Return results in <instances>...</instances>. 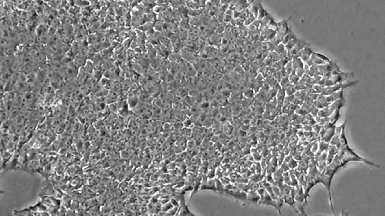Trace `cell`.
Segmentation results:
<instances>
[{
  "label": "cell",
  "instance_id": "cell-38",
  "mask_svg": "<svg viewBox=\"0 0 385 216\" xmlns=\"http://www.w3.org/2000/svg\"><path fill=\"white\" fill-rule=\"evenodd\" d=\"M318 149H319V142L318 140H315L313 142V143L312 144V147H311V152H313L314 155L318 152Z\"/></svg>",
  "mask_w": 385,
  "mask_h": 216
},
{
  "label": "cell",
  "instance_id": "cell-44",
  "mask_svg": "<svg viewBox=\"0 0 385 216\" xmlns=\"http://www.w3.org/2000/svg\"><path fill=\"white\" fill-rule=\"evenodd\" d=\"M293 72L301 78V77L303 76V74H305V70L303 68H296V69H294V72Z\"/></svg>",
  "mask_w": 385,
  "mask_h": 216
},
{
  "label": "cell",
  "instance_id": "cell-8",
  "mask_svg": "<svg viewBox=\"0 0 385 216\" xmlns=\"http://www.w3.org/2000/svg\"><path fill=\"white\" fill-rule=\"evenodd\" d=\"M306 46H309V44L307 43V42H305V41H304L303 39H301V38L299 39V38L296 44L291 50H290L288 51V53L291 55L292 57H294L296 56L297 53H299L301 50H303V48L306 47Z\"/></svg>",
  "mask_w": 385,
  "mask_h": 216
},
{
  "label": "cell",
  "instance_id": "cell-10",
  "mask_svg": "<svg viewBox=\"0 0 385 216\" xmlns=\"http://www.w3.org/2000/svg\"><path fill=\"white\" fill-rule=\"evenodd\" d=\"M261 197L257 190H249L247 192V200L253 203H258Z\"/></svg>",
  "mask_w": 385,
  "mask_h": 216
},
{
  "label": "cell",
  "instance_id": "cell-28",
  "mask_svg": "<svg viewBox=\"0 0 385 216\" xmlns=\"http://www.w3.org/2000/svg\"><path fill=\"white\" fill-rule=\"evenodd\" d=\"M189 33H191V34L197 36V37H201V34H202V31L200 30V29L199 27H191L190 29V30L188 31Z\"/></svg>",
  "mask_w": 385,
  "mask_h": 216
},
{
  "label": "cell",
  "instance_id": "cell-47",
  "mask_svg": "<svg viewBox=\"0 0 385 216\" xmlns=\"http://www.w3.org/2000/svg\"><path fill=\"white\" fill-rule=\"evenodd\" d=\"M280 72H281V80L287 79V78L289 77V74L286 72V70L284 69V68H281V69L280 70Z\"/></svg>",
  "mask_w": 385,
  "mask_h": 216
},
{
  "label": "cell",
  "instance_id": "cell-34",
  "mask_svg": "<svg viewBox=\"0 0 385 216\" xmlns=\"http://www.w3.org/2000/svg\"><path fill=\"white\" fill-rule=\"evenodd\" d=\"M256 19H257V17H256L255 16H254V15H252V14H250V15L249 16V17H248V18H246V19L244 20V26H245V27H249V26H250V25H251L252 23H254V21Z\"/></svg>",
  "mask_w": 385,
  "mask_h": 216
},
{
  "label": "cell",
  "instance_id": "cell-43",
  "mask_svg": "<svg viewBox=\"0 0 385 216\" xmlns=\"http://www.w3.org/2000/svg\"><path fill=\"white\" fill-rule=\"evenodd\" d=\"M218 9H219V6L216 5H213L212 7L209 9V15L211 17H214Z\"/></svg>",
  "mask_w": 385,
  "mask_h": 216
},
{
  "label": "cell",
  "instance_id": "cell-45",
  "mask_svg": "<svg viewBox=\"0 0 385 216\" xmlns=\"http://www.w3.org/2000/svg\"><path fill=\"white\" fill-rule=\"evenodd\" d=\"M334 158H335L334 155H332L330 154V153H328V154H327V159H326V163H327V165H328V164H330L333 161Z\"/></svg>",
  "mask_w": 385,
  "mask_h": 216
},
{
  "label": "cell",
  "instance_id": "cell-40",
  "mask_svg": "<svg viewBox=\"0 0 385 216\" xmlns=\"http://www.w3.org/2000/svg\"><path fill=\"white\" fill-rule=\"evenodd\" d=\"M177 9L178 10L179 12L182 14H188V11H189V8L187 7L186 5H185V3H184V4H183V5H181L179 6L178 8H177Z\"/></svg>",
  "mask_w": 385,
  "mask_h": 216
},
{
  "label": "cell",
  "instance_id": "cell-46",
  "mask_svg": "<svg viewBox=\"0 0 385 216\" xmlns=\"http://www.w3.org/2000/svg\"><path fill=\"white\" fill-rule=\"evenodd\" d=\"M234 29V27H233V25L231 23H226L225 27V33H231L233 29Z\"/></svg>",
  "mask_w": 385,
  "mask_h": 216
},
{
  "label": "cell",
  "instance_id": "cell-6",
  "mask_svg": "<svg viewBox=\"0 0 385 216\" xmlns=\"http://www.w3.org/2000/svg\"><path fill=\"white\" fill-rule=\"evenodd\" d=\"M290 20V17H288V19L282 20L281 21L278 23V30H277L276 36L281 42L289 29L290 27L288 26V22Z\"/></svg>",
  "mask_w": 385,
  "mask_h": 216
},
{
  "label": "cell",
  "instance_id": "cell-5",
  "mask_svg": "<svg viewBox=\"0 0 385 216\" xmlns=\"http://www.w3.org/2000/svg\"><path fill=\"white\" fill-rule=\"evenodd\" d=\"M332 179H333V177L329 176L323 174V173H322L321 177H320V182L322 183V184L324 185V187L327 189L328 194H329V203H330L331 206V209H332V210H333V214H335L333 200H332V195H331V183H332Z\"/></svg>",
  "mask_w": 385,
  "mask_h": 216
},
{
  "label": "cell",
  "instance_id": "cell-7",
  "mask_svg": "<svg viewBox=\"0 0 385 216\" xmlns=\"http://www.w3.org/2000/svg\"><path fill=\"white\" fill-rule=\"evenodd\" d=\"M226 194H228L229 195L235 197V199L239 200H247L246 192H244L243 191H242V190L239 189V188H237V186H235L234 188H231V189L226 190Z\"/></svg>",
  "mask_w": 385,
  "mask_h": 216
},
{
  "label": "cell",
  "instance_id": "cell-36",
  "mask_svg": "<svg viewBox=\"0 0 385 216\" xmlns=\"http://www.w3.org/2000/svg\"><path fill=\"white\" fill-rule=\"evenodd\" d=\"M250 15V12L249 8H247L245 10H243L242 12H240V16H239V18L243 20H245L246 18H248L249 16Z\"/></svg>",
  "mask_w": 385,
  "mask_h": 216
},
{
  "label": "cell",
  "instance_id": "cell-4",
  "mask_svg": "<svg viewBox=\"0 0 385 216\" xmlns=\"http://www.w3.org/2000/svg\"><path fill=\"white\" fill-rule=\"evenodd\" d=\"M336 125H332L329 127L327 128H324L322 127L321 130L319 133V137L320 138V140H323L324 142L329 143L333 138L335 132H336Z\"/></svg>",
  "mask_w": 385,
  "mask_h": 216
},
{
  "label": "cell",
  "instance_id": "cell-32",
  "mask_svg": "<svg viewBox=\"0 0 385 216\" xmlns=\"http://www.w3.org/2000/svg\"><path fill=\"white\" fill-rule=\"evenodd\" d=\"M202 8H199V9H189L188 15L190 16V17H197V16H199L202 13Z\"/></svg>",
  "mask_w": 385,
  "mask_h": 216
},
{
  "label": "cell",
  "instance_id": "cell-31",
  "mask_svg": "<svg viewBox=\"0 0 385 216\" xmlns=\"http://www.w3.org/2000/svg\"><path fill=\"white\" fill-rule=\"evenodd\" d=\"M284 69L286 70V72L289 74V75L290 74L293 73V72H294V69H293V62H292V60H290V61H288V62H286V64H285V65H284Z\"/></svg>",
  "mask_w": 385,
  "mask_h": 216
},
{
  "label": "cell",
  "instance_id": "cell-18",
  "mask_svg": "<svg viewBox=\"0 0 385 216\" xmlns=\"http://www.w3.org/2000/svg\"><path fill=\"white\" fill-rule=\"evenodd\" d=\"M329 122L332 123V124H336V122H337L339 117H340V109H338L336 110H335L332 114L329 116Z\"/></svg>",
  "mask_w": 385,
  "mask_h": 216
},
{
  "label": "cell",
  "instance_id": "cell-33",
  "mask_svg": "<svg viewBox=\"0 0 385 216\" xmlns=\"http://www.w3.org/2000/svg\"><path fill=\"white\" fill-rule=\"evenodd\" d=\"M338 149L337 148V146L336 145H332V144H329V146H328V149H327V152L328 153H330L332 155H336L338 154Z\"/></svg>",
  "mask_w": 385,
  "mask_h": 216
},
{
  "label": "cell",
  "instance_id": "cell-17",
  "mask_svg": "<svg viewBox=\"0 0 385 216\" xmlns=\"http://www.w3.org/2000/svg\"><path fill=\"white\" fill-rule=\"evenodd\" d=\"M292 62H293V69H296L297 68H303V66H304V62L302 61V59L299 57H293L292 59Z\"/></svg>",
  "mask_w": 385,
  "mask_h": 216
},
{
  "label": "cell",
  "instance_id": "cell-21",
  "mask_svg": "<svg viewBox=\"0 0 385 216\" xmlns=\"http://www.w3.org/2000/svg\"><path fill=\"white\" fill-rule=\"evenodd\" d=\"M169 59H170V61H172V62H175V61L181 60L182 57H181V55H180V52L175 51V52H173V53H171L169 54Z\"/></svg>",
  "mask_w": 385,
  "mask_h": 216
},
{
  "label": "cell",
  "instance_id": "cell-52",
  "mask_svg": "<svg viewBox=\"0 0 385 216\" xmlns=\"http://www.w3.org/2000/svg\"><path fill=\"white\" fill-rule=\"evenodd\" d=\"M231 0H220L219 5H230Z\"/></svg>",
  "mask_w": 385,
  "mask_h": 216
},
{
  "label": "cell",
  "instance_id": "cell-39",
  "mask_svg": "<svg viewBox=\"0 0 385 216\" xmlns=\"http://www.w3.org/2000/svg\"><path fill=\"white\" fill-rule=\"evenodd\" d=\"M263 180V177H261V175L260 173H255L250 177V181H253L254 182H258L259 183V182H261Z\"/></svg>",
  "mask_w": 385,
  "mask_h": 216
},
{
  "label": "cell",
  "instance_id": "cell-23",
  "mask_svg": "<svg viewBox=\"0 0 385 216\" xmlns=\"http://www.w3.org/2000/svg\"><path fill=\"white\" fill-rule=\"evenodd\" d=\"M298 40H299V38H297L296 36H295L294 38H292V39L290 40L289 42H288V43L285 44L286 50H287L288 51H289L290 50H291L292 48H293V47H294L296 44V43L298 42Z\"/></svg>",
  "mask_w": 385,
  "mask_h": 216
},
{
  "label": "cell",
  "instance_id": "cell-16",
  "mask_svg": "<svg viewBox=\"0 0 385 216\" xmlns=\"http://www.w3.org/2000/svg\"><path fill=\"white\" fill-rule=\"evenodd\" d=\"M190 24L191 27H200L202 25V20L200 16L190 17Z\"/></svg>",
  "mask_w": 385,
  "mask_h": 216
},
{
  "label": "cell",
  "instance_id": "cell-24",
  "mask_svg": "<svg viewBox=\"0 0 385 216\" xmlns=\"http://www.w3.org/2000/svg\"><path fill=\"white\" fill-rule=\"evenodd\" d=\"M284 90H285L287 95H293L296 93V92L297 91V89L296 87V85L290 84L289 87H287Z\"/></svg>",
  "mask_w": 385,
  "mask_h": 216
},
{
  "label": "cell",
  "instance_id": "cell-30",
  "mask_svg": "<svg viewBox=\"0 0 385 216\" xmlns=\"http://www.w3.org/2000/svg\"><path fill=\"white\" fill-rule=\"evenodd\" d=\"M218 24H219V22H218V20H217L214 17H211L210 21H209V26H208V27H210L211 29H212L213 30H215V29L217 28Z\"/></svg>",
  "mask_w": 385,
  "mask_h": 216
},
{
  "label": "cell",
  "instance_id": "cell-35",
  "mask_svg": "<svg viewBox=\"0 0 385 216\" xmlns=\"http://www.w3.org/2000/svg\"><path fill=\"white\" fill-rule=\"evenodd\" d=\"M286 50H286L285 45H284L282 42H281V43H279L278 44H277L276 47H275V51L276 53H278V54L284 53V52H285Z\"/></svg>",
  "mask_w": 385,
  "mask_h": 216
},
{
  "label": "cell",
  "instance_id": "cell-48",
  "mask_svg": "<svg viewBox=\"0 0 385 216\" xmlns=\"http://www.w3.org/2000/svg\"><path fill=\"white\" fill-rule=\"evenodd\" d=\"M233 19V16L228 15V14H224V21H223V22H224V23H231V21Z\"/></svg>",
  "mask_w": 385,
  "mask_h": 216
},
{
  "label": "cell",
  "instance_id": "cell-27",
  "mask_svg": "<svg viewBox=\"0 0 385 216\" xmlns=\"http://www.w3.org/2000/svg\"><path fill=\"white\" fill-rule=\"evenodd\" d=\"M226 23H224V22H221V23H219L218 26L217 27V28L215 29V30L214 32L218 33V34H221L223 35L225 32V27Z\"/></svg>",
  "mask_w": 385,
  "mask_h": 216
},
{
  "label": "cell",
  "instance_id": "cell-19",
  "mask_svg": "<svg viewBox=\"0 0 385 216\" xmlns=\"http://www.w3.org/2000/svg\"><path fill=\"white\" fill-rule=\"evenodd\" d=\"M214 32V30H213L212 29H211L210 27H206L205 29L203 31H202V34H201V38H204V39L207 40L208 38L210 37L211 35H212L213 32Z\"/></svg>",
  "mask_w": 385,
  "mask_h": 216
},
{
  "label": "cell",
  "instance_id": "cell-50",
  "mask_svg": "<svg viewBox=\"0 0 385 216\" xmlns=\"http://www.w3.org/2000/svg\"><path fill=\"white\" fill-rule=\"evenodd\" d=\"M229 5H219V9H220V12H222L223 13L225 14V12H226V10L229 8Z\"/></svg>",
  "mask_w": 385,
  "mask_h": 216
},
{
  "label": "cell",
  "instance_id": "cell-51",
  "mask_svg": "<svg viewBox=\"0 0 385 216\" xmlns=\"http://www.w3.org/2000/svg\"><path fill=\"white\" fill-rule=\"evenodd\" d=\"M239 16H240V12L235 8V9L233 10V17L234 19H236V18H239Z\"/></svg>",
  "mask_w": 385,
  "mask_h": 216
},
{
  "label": "cell",
  "instance_id": "cell-49",
  "mask_svg": "<svg viewBox=\"0 0 385 216\" xmlns=\"http://www.w3.org/2000/svg\"><path fill=\"white\" fill-rule=\"evenodd\" d=\"M273 77L277 80L280 83V81L281 80V72L280 71H278V72H275L273 74Z\"/></svg>",
  "mask_w": 385,
  "mask_h": 216
},
{
  "label": "cell",
  "instance_id": "cell-9",
  "mask_svg": "<svg viewBox=\"0 0 385 216\" xmlns=\"http://www.w3.org/2000/svg\"><path fill=\"white\" fill-rule=\"evenodd\" d=\"M346 122H347V121L345 120L344 123H343L342 125L336 126V132H335V134H334V135H333V138H332V140H331L330 142H329V144H332V145L336 144V143L338 142V139H339V137H340L341 134H342V131H343V129L345 128Z\"/></svg>",
  "mask_w": 385,
  "mask_h": 216
},
{
  "label": "cell",
  "instance_id": "cell-41",
  "mask_svg": "<svg viewBox=\"0 0 385 216\" xmlns=\"http://www.w3.org/2000/svg\"><path fill=\"white\" fill-rule=\"evenodd\" d=\"M178 23L179 28L183 29H185V30L189 31V30H190V27H191V26H190V23H184V22H182V21H180V22H179V23Z\"/></svg>",
  "mask_w": 385,
  "mask_h": 216
},
{
  "label": "cell",
  "instance_id": "cell-13",
  "mask_svg": "<svg viewBox=\"0 0 385 216\" xmlns=\"http://www.w3.org/2000/svg\"><path fill=\"white\" fill-rule=\"evenodd\" d=\"M261 5H262V0H254V2H253V3L250 5V7H249L250 14L255 16L256 17H257L258 12H259V7H260Z\"/></svg>",
  "mask_w": 385,
  "mask_h": 216
},
{
  "label": "cell",
  "instance_id": "cell-3",
  "mask_svg": "<svg viewBox=\"0 0 385 216\" xmlns=\"http://www.w3.org/2000/svg\"><path fill=\"white\" fill-rule=\"evenodd\" d=\"M358 83H359V81H348V82H345V83H337V84L333 85V86H326L323 87V91L321 94L323 95H329L333 92L345 89L348 87L356 86Z\"/></svg>",
  "mask_w": 385,
  "mask_h": 216
},
{
  "label": "cell",
  "instance_id": "cell-42",
  "mask_svg": "<svg viewBox=\"0 0 385 216\" xmlns=\"http://www.w3.org/2000/svg\"><path fill=\"white\" fill-rule=\"evenodd\" d=\"M248 35H249L253 34V33L257 32V31L259 30V29L256 27V26H254L253 23L248 27Z\"/></svg>",
  "mask_w": 385,
  "mask_h": 216
},
{
  "label": "cell",
  "instance_id": "cell-2",
  "mask_svg": "<svg viewBox=\"0 0 385 216\" xmlns=\"http://www.w3.org/2000/svg\"><path fill=\"white\" fill-rule=\"evenodd\" d=\"M354 77V74L353 72H343L342 71H333L332 72L331 76L327 77L325 82V86H333L337 83H345L351 81V80Z\"/></svg>",
  "mask_w": 385,
  "mask_h": 216
},
{
  "label": "cell",
  "instance_id": "cell-14",
  "mask_svg": "<svg viewBox=\"0 0 385 216\" xmlns=\"http://www.w3.org/2000/svg\"><path fill=\"white\" fill-rule=\"evenodd\" d=\"M348 140L346 139L345 134V128H344L343 131H342V134H341L340 137H339V139H338V142H337L336 144V146L337 148L338 149V150H340V149L345 148V147L346 146H348Z\"/></svg>",
  "mask_w": 385,
  "mask_h": 216
},
{
  "label": "cell",
  "instance_id": "cell-20",
  "mask_svg": "<svg viewBox=\"0 0 385 216\" xmlns=\"http://www.w3.org/2000/svg\"><path fill=\"white\" fill-rule=\"evenodd\" d=\"M182 14L179 12L177 8H172V16L173 20L176 23H179L182 19Z\"/></svg>",
  "mask_w": 385,
  "mask_h": 216
},
{
  "label": "cell",
  "instance_id": "cell-12",
  "mask_svg": "<svg viewBox=\"0 0 385 216\" xmlns=\"http://www.w3.org/2000/svg\"><path fill=\"white\" fill-rule=\"evenodd\" d=\"M176 215H178L194 216V214L190 212L188 205L186 204L185 202H183L182 203H180V206H178V212H177Z\"/></svg>",
  "mask_w": 385,
  "mask_h": 216
},
{
  "label": "cell",
  "instance_id": "cell-53",
  "mask_svg": "<svg viewBox=\"0 0 385 216\" xmlns=\"http://www.w3.org/2000/svg\"><path fill=\"white\" fill-rule=\"evenodd\" d=\"M261 23H262V20H258V19H256L254 21L253 24H254V26H256V27H257V28H259V26L261 25Z\"/></svg>",
  "mask_w": 385,
  "mask_h": 216
},
{
  "label": "cell",
  "instance_id": "cell-15",
  "mask_svg": "<svg viewBox=\"0 0 385 216\" xmlns=\"http://www.w3.org/2000/svg\"><path fill=\"white\" fill-rule=\"evenodd\" d=\"M295 36L296 35H294V33H293V31H292V28L290 27L289 29H288V32H287L285 35L284 36V38H283V39H282L281 42L284 44V45H285L286 44L288 43V42H289L290 41L292 38H294Z\"/></svg>",
  "mask_w": 385,
  "mask_h": 216
},
{
  "label": "cell",
  "instance_id": "cell-11",
  "mask_svg": "<svg viewBox=\"0 0 385 216\" xmlns=\"http://www.w3.org/2000/svg\"><path fill=\"white\" fill-rule=\"evenodd\" d=\"M200 189L201 190L209 189L216 192L217 189H216V182H215V179H207L203 184H201Z\"/></svg>",
  "mask_w": 385,
  "mask_h": 216
},
{
  "label": "cell",
  "instance_id": "cell-26",
  "mask_svg": "<svg viewBox=\"0 0 385 216\" xmlns=\"http://www.w3.org/2000/svg\"><path fill=\"white\" fill-rule=\"evenodd\" d=\"M289 80L291 84L296 85L298 83V82H299V80H300V77H299L298 75H296V74L293 72V73L290 74L289 75Z\"/></svg>",
  "mask_w": 385,
  "mask_h": 216
},
{
  "label": "cell",
  "instance_id": "cell-25",
  "mask_svg": "<svg viewBox=\"0 0 385 216\" xmlns=\"http://www.w3.org/2000/svg\"><path fill=\"white\" fill-rule=\"evenodd\" d=\"M185 5H186V6L189 9H199V8H202V6L199 3L194 2V0L191 1V2H185Z\"/></svg>",
  "mask_w": 385,
  "mask_h": 216
},
{
  "label": "cell",
  "instance_id": "cell-22",
  "mask_svg": "<svg viewBox=\"0 0 385 216\" xmlns=\"http://www.w3.org/2000/svg\"><path fill=\"white\" fill-rule=\"evenodd\" d=\"M215 182H216L217 191L220 192V193H224V192H226L225 185L223 184V182L220 181V179H215Z\"/></svg>",
  "mask_w": 385,
  "mask_h": 216
},
{
  "label": "cell",
  "instance_id": "cell-1",
  "mask_svg": "<svg viewBox=\"0 0 385 216\" xmlns=\"http://www.w3.org/2000/svg\"><path fill=\"white\" fill-rule=\"evenodd\" d=\"M337 155L340 157L341 160H342V166H344L345 164H346L348 162L350 161H358L363 162V163L366 164L369 166H372V167H380V165H378V164H376L373 163V162L369 161L368 160L363 158L361 156L358 155L357 153H355L354 151L352 150L350 148L348 145L346 146L345 148L342 149L338 151Z\"/></svg>",
  "mask_w": 385,
  "mask_h": 216
},
{
  "label": "cell",
  "instance_id": "cell-29",
  "mask_svg": "<svg viewBox=\"0 0 385 216\" xmlns=\"http://www.w3.org/2000/svg\"><path fill=\"white\" fill-rule=\"evenodd\" d=\"M267 12H267L265 8H263V5H260V7H259V12H258L257 19L262 20H263V18L265 17V16L266 15Z\"/></svg>",
  "mask_w": 385,
  "mask_h": 216
},
{
  "label": "cell",
  "instance_id": "cell-54",
  "mask_svg": "<svg viewBox=\"0 0 385 216\" xmlns=\"http://www.w3.org/2000/svg\"><path fill=\"white\" fill-rule=\"evenodd\" d=\"M210 1L212 2L214 5H218V6H219V5H220V0H210Z\"/></svg>",
  "mask_w": 385,
  "mask_h": 216
},
{
  "label": "cell",
  "instance_id": "cell-55",
  "mask_svg": "<svg viewBox=\"0 0 385 216\" xmlns=\"http://www.w3.org/2000/svg\"><path fill=\"white\" fill-rule=\"evenodd\" d=\"M183 1H184V2H191L193 0H183Z\"/></svg>",
  "mask_w": 385,
  "mask_h": 216
},
{
  "label": "cell",
  "instance_id": "cell-37",
  "mask_svg": "<svg viewBox=\"0 0 385 216\" xmlns=\"http://www.w3.org/2000/svg\"><path fill=\"white\" fill-rule=\"evenodd\" d=\"M224 14H225L223 13L222 12H220V9H218V12L215 13V14H214V17H215L217 20H218L219 23H221V22H223V21H224Z\"/></svg>",
  "mask_w": 385,
  "mask_h": 216
}]
</instances>
